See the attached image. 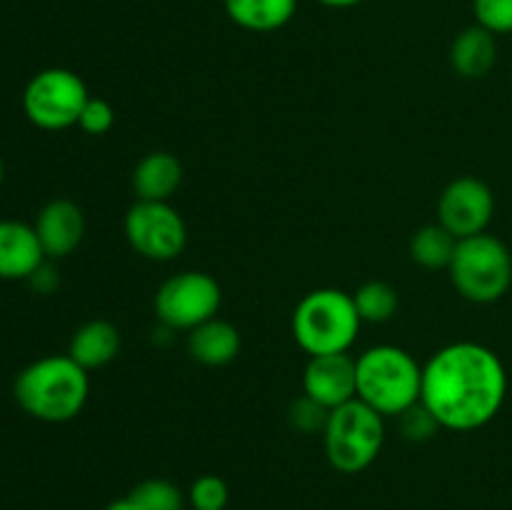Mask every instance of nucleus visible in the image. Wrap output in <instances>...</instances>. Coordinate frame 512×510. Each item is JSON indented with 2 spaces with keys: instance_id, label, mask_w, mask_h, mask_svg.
Returning <instances> with one entry per match:
<instances>
[{
  "instance_id": "1",
  "label": "nucleus",
  "mask_w": 512,
  "mask_h": 510,
  "mask_svg": "<svg viewBox=\"0 0 512 510\" xmlns=\"http://www.w3.org/2000/svg\"><path fill=\"white\" fill-rule=\"evenodd\" d=\"M508 395L503 360L488 345L460 340L435 350L423 365L420 403L440 428L470 433L500 413Z\"/></svg>"
},
{
  "instance_id": "2",
  "label": "nucleus",
  "mask_w": 512,
  "mask_h": 510,
  "mask_svg": "<svg viewBox=\"0 0 512 510\" xmlns=\"http://www.w3.org/2000/svg\"><path fill=\"white\" fill-rule=\"evenodd\" d=\"M90 395L88 370L68 353L33 360L15 378V400L20 408L43 423H68L83 413Z\"/></svg>"
},
{
  "instance_id": "3",
  "label": "nucleus",
  "mask_w": 512,
  "mask_h": 510,
  "mask_svg": "<svg viewBox=\"0 0 512 510\" xmlns=\"http://www.w3.org/2000/svg\"><path fill=\"white\" fill-rule=\"evenodd\" d=\"M358 400L383 418H398L420 403L423 365L398 345H373L355 358Z\"/></svg>"
},
{
  "instance_id": "4",
  "label": "nucleus",
  "mask_w": 512,
  "mask_h": 510,
  "mask_svg": "<svg viewBox=\"0 0 512 510\" xmlns=\"http://www.w3.org/2000/svg\"><path fill=\"white\" fill-rule=\"evenodd\" d=\"M363 320L353 303V293L338 288L310 290L295 305L290 330L293 338L305 353L333 355L350 353L353 343L358 340Z\"/></svg>"
},
{
  "instance_id": "5",
  "label": "nucleus",
  "mask_w": 512,
  "mask_h": 510,
  "mask_svg": "<svg viewBox=\"0 0 512 510\" xmlns=\"http://www.w3.org/2000/svg\"><path fill=\"white\" fill-rule=\"evenodd\" d=\"M323 443L328 463L338 473H363L378 460L380 450H383L385 418L363 400H350V403L330 410L323 430Z\"/></svg>"
},
{
  "instance_id": "6",
  "label": "nucleus",
  "mask_w": 512,
  "mask_h": 510,
  "mask_svg": "<svg viewBox=\"0 0 512 510\" xmlns=\"http://www.w3.org/2000/svg\"><path fill=\"white\" fill-rule=\"evenodd\" d=\"M448 273L465 300L478 305L495 303L512 285V253L498 235L463 238L455 245Z\"/></svg>"
},
{
  "instance_id": "7",
  "label": "nucleus",
  "mask_w": 512,
  "mask_h": 510,
  "mask_svg": "<svg viewBox=\"0 0 512 510\" xmlns=\"http://www.w3.org/2000/svg\"><path fill=\"white\" fill-rule=\"evenodd\" d=\"M90 93L85 80L68 68H45L30 78L23 93V110L43 130H65L78 125Z\"/></svg>"
},
{
  "instance_id": "8",
  "label": "nucleus",
  "mask_w": 512,
  "mask_h": 510,
  "mask_svg": "<svg viewBox=\"0 0 512 510\" xmlns=\"http://www.w3.org/2000/svg\"><path fill=\"white\" fill-rule=\"evenodd\" d=\"M155 315L163 328L185 330L215 318L223 305V288L203 270H183L165 280L155 293Z\"/></svg>"
},
{
  "instance_id": "9",
  "label": "nucleus",
  "mask_w": 512,
  "mask_h": 510,
  "mask_svg": "<svg viewBox=\"0 0 512 510\" xmlns=\"http://www.w3.org/2000/svg\"><path fill=\"white\" fill-rule=\"evenodd\" d=\"M130 248L153 263H170L188 245V225L170 203L135 200L123 220Z\"/></svg>"
},
{
  "instance_id": "10",
  "label": "nucleus",
  "mask_w": 512,
  "mask_h": 510,
  "mask_svg": "<svg viewBox=\"0 0 512 510\" xmlns=\"http://www.w3.org/2000/svg\"><path fill=\"white\" fill-rule=\"evenodd\" d=\"M495 215V195L480 178L463 175L450 180L438 198V223L458 240L488 233Z\"/></svg>"
},
{
  "instance_id": "11",
  "label": "nucleus",
  "mask_w": 512,
  "mask_h": 510,
  "mask_svg": "<svg viewBox=\"0 0 512 510\" xmlns=\"http://www.w3.org/2000/svg\"><path fill=\"white\" fill-rule=\"evenodd\" d=\"M303 395L323 405L325 410H335L358 398V375H355L353 355H313L305 365Z\"/></svg>"
},
{
  "instance_id": "12",
  "label": "nucleus",
  "mask_w": 512,
  "mask_h": 510,
  "mask_svg": "<svg viewBox=\"0 0 512 510\" xmlns=\"http://www.w3.org/2000/svg\"><path fill=\"white\" fill-rule=\"evenodd\" d=\"M35 235H38L43 253L48 260H58L78 250L85 238V215L78 203L68 198H55L35 218Z\"/></svg>"
},
{
  "instance_id": "13",
  "label": "nucleus",
  "mask_w": 512,
  "mask_h": 510,
  "mask_svg": "<svg viewBox=\"0 0 512 510\" xmlns=\"http://www.w3.org/2000/svg\"><path fill=\"white\" fill-rule=\"evenodd\" d=\"M45 260L33 225L0 220V280H28Z\"/></svg>"
},
{
  "instance_id": "14",
  "label": "nucleus",
  "mask_w": 512,
  "mask_h": 510,
  "mask_svg": "<svg viewBox=\"0 0 512 510\" xmlns=\"http://www.w3.org/2000/svg\"><path fill=\"white\" fill-rule=\"evenodd\" d=\"M183 163L178 155L168 150H153L143 155L133 170V193L138 200H153V203H170L178 188L183 185Z\"/></svg>"
},
{
  "instance_id": "15",
  "label": "nucleus",
  "mask_w": 512,
  "mask_h": 510,
  "mask_svg": "<svg viewBox=\"0 0 512 510\" xmlns=\"http://www.w3.org/2000/svg\"><path fill=\"white\" fill-rule=\"evenodd\" d=\"M185 345H188V355L195 363L205 365V368H223L238 358L243 338L230 320L215 315V318L205 320L203 325L190 330Z\"/></svg>"
},
{
  "instance_id": "16",
  "label": "nucleus",
  "mask_w": 512,
  "mask_h": 510,
  "mask_svg": "<svg viewBox=\"0 0 512 510\" xmlns=\"http://www.w3.org/2000/svg\"><path fill=\"white\" fill-rule=\"evenodd\" d=\"M498 63V40L483 25H470L450 45V65L465 80L485 78Z\"/></svg>"
},
{
  "instance_id": "17",
  "label": "nucleus",
  "mask_w": 512,
  "mask_h": 510,
  "mask_svg": "<svg viewBox=\"0 0 512 510\" xmlns=\"http://www.w3.org/2000/svg\"><path fill=\"white\" fill-rule=\"evenodd\" d=\"M120 353V330L110 320L95 318L80 325L68 345V355L90 373L113 363Z\"/></svg>"
},
{
  "instance_id": "18",
  "label": "nucleus",
  "mask_w": 512,
  "mask_h": 510,
  "mask_svg": "<svg viewBox=\"0 0 512 510\" xmlns=\"http://www.w3.org/2000/svg\"><path fill=\"white\" fill-rule=\"evenodd\" d=\"M295 10L298 0H225L228 18L250 33H273L285 28Z\"/></svg>"
},
{
  "instance_id": "19",
  "label": "nucleus",
  "mask_w": 512,
  "mask_h": 510,
  "mask_svg": "<svg viewBox=\"0 0 512 510\" xmlns=\"http://www.w3.org/2000/svg\"><path fill=\"white\" fill-rule=\"evenodd\" d=\"M458 238L440 223L423 225L410 238V258L425 270H448Z\"/></svg>"
},
{
  "instance_id": "20",
  "label": "nucleus",
  "mask_w": 512,
  "mask_h": 510,
  "mask_svg": "<svg viewBox=\"0 0 512 510\" xmlns=\"http://www.w3.org/2000/svg\"><path fill=\"white\" fill-rule=\"evenodd\" d=\"M353 303L363 323H388L398 313V290L385 280H368L353 293Z\"/></svg>"
},
{
  "instance_id": "21",
  "label": "nucleus",
  "mask_w": 512,
  "mask_h": 510,
  "mask_svg": "<svg viewBox=\"0 0 512 510\" xmlns=\"http://www.w3.org/2000/svg\"><path fill=\"white\" fill-rule=\"evenodd\" d=\"M140 510H185L188 495L165 478L140 480L128 495Z\"/></svg>"
},
{
  "instance_id": "22",
  "label": "nucleus",
  "mask_w": 512,
  "mask_h": 510,
  "mask_svg": "<svg viewBox=\"0 0 512 510\" xmlns=\"http://www.w3.org/2000/svg\"><path fill=\"white\" fill-rule=\"evenodd\" d=\"M228 500V483L220 475H200L190 483L188 505L193 510H225Z\"/></svg>"
},
{
  "instance_id": "23",
  "label": "nucleus",
  "mask_w": 512,
  "mask_h": 510,
  "mask_svg": "<svg viewBox=\"0 0 512 510\" xmlns=\"http://www.w3.org/2000/svg\"><path fill=\"white\" fill-rule=\"evenodd\" d=\"M473 13L490 33H512V0H473Z\"/></svg>"
},
{
  "instance_id": "24",
  "label": "nucleus",
  "mask_w": 512,
  "mask_h": 510,
  "mask_svg": "<svg viewBox=\"0 0 512 510\" xmlns=\"http://www.w3.org/2000/svg\"><path fill=\"white\" fill-rule=\"evenodd\" d=\"M398 425L403 438L413 440V443L430 440L440 430V423L435 420V415L430 413L423 403H415L413 408H408L403 415H398Z\"/></svg>"
},
{
  "instance_id": "25",
  "label": "nucleus",
  "mask_w": 512,
  "mask_h": 510,
  "mask_svg": "<svg viewBox=\"0 0 512 510\" xmlns=\"http://www.w3.org/2000/svg\"><path fill=\"white\" fill-rule=\"evenodd\" d=\"M330 410H325L323 405H318L315 400H310L308 395H300L298 400H293L288 410V420L295 430L300 433H315L320 430L323 433L325 423H328Z\"/></svg>"
},
{
  "instance_id": "26",
  "label": "nucleus",
  "mask_w": 512,
  "mask_h": 510,
  "mask_svg": "<svg viewBox=\"0 0 512 510\" xmlns=\"http://www.w3.org/2000/svg\"><path fill=\"white\" fill-rule=\"evenodd\" d=\"M115 125V110L108 100L88 98L83 113L78 118V128L88 135H105Z\"/></svg>"
},
{
  "instance_id": "27",
  "label": "nucleus",
  "mask_w": 512,
  "mask_h": 510,
  "mask_svg": "<svg viewBox=\"0 0 512 510\" xmlns=\"http://www.w3.org/2000/svg\"><path fill=\"white\" fill-rule=\"evenodd\" d=\"M28 283L33 285L35 293L48 295V293H53L55 288H58V273H55L53 265H48V260H45V263L40 265V268L35 270L33 275H30Z\"/></svg>"
},
{
  "instance_id": "28",
  "label": "nucleus",
  "mask_w": 512,
  "mask_h": 510,
  "mask_svg": "<svg viewBox=\"0 0 512 510\" xmlns=\"http://www.w3.org/2000/svg\"><path fill=\"white\" fill-rule=\"evenodd\" d=\"M105 510H140V508L130 498H120V500H113V503L105 505Z\"/></svg>"
},
{
  "instance_id": "29",
  "label": "nucleus",
  "mask_w": 512,
  "mask_h": 510,
  "mask_svg": "<svg viewBox=\"0 0 512 510\" xmlns=\"http://www.w3.org/2000/svg\"><path fill=\"white\" fill-rule=\"evenodd\" d=\"M318 3L328 5V8H353V5H360L363 0H318Z\"/></svg>"
},
{
  "instance_id": "30",
  "label": "nucleus",
  "mask_w": 512,
  "mask_h": 510,
  "mask_svg": "<svg viewBox=\"0 0 512 510\" xmlns=\"http://www.w3.org/2000/svg\"><path fill=\"white\" fill-rule=\"evenodd\" d=\"M3 178H5V163L3 158H0V185H3Z\"/></svg>"
}]
</instances>
